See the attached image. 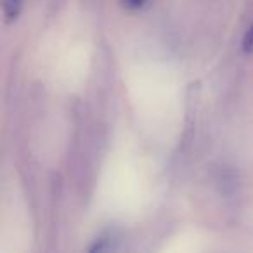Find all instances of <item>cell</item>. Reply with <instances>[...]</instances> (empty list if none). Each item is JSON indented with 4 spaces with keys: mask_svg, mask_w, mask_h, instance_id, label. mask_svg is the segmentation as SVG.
I'll use <instances>...</instances> for the list:
<instances>
[{
    "mask_svg": "<svg viewBox=\"0 0 253 253\" xmlns=\"http://www.w3.org/2000/svg\"><path fill=\"white\" fill-rule=\"evenodd\" d=\"M243 52L245 54L253 52V23L250 25V28L246 30L245 37H243Z\"/></svg>",
    "mask_w": 253,
    "mask_h": 253,
    "instance_id": "obj_3",
    "label": "cell"
},
{
    "mask_svg": "<svg viewBox=\"0 0 253 253\" xmlns=\"http://www.w3.org/2000/svg\"><path fill=\"white\" fill-rule=\"evenodd\" d=\"M0 5H2L4 23L5 25H12L21 16L23 7H25V0H0Z\"/></svg>",
    "mask_w": 253,
    "mask_h": 253,
    "instance_id": "obj_1",
    "label": "cell"
},
{
    "mask_svg": "<svg viewBox=\"0 0 253 253\" xmlns=\"http://www.w3.org/2000/svg\"><path fill=\"white\" fill-rule=\"evenodd\" d=\"M115 234L111 231L104 232L101 234L99 238H95L94 245L88 246V252L90 253H95V252H109V250H116V245H115Z\"/></svg>",
    "mask_w": 253,
    "mask_h": 253,
    "instance_id": "obj_2",
    "label": "cell"
},
{
    "mask_svg": "<svg viewBox=\"0 0 253 253\" xmlns=\"http://www.w3.org/2000/svg\"><path fill=\"white\" fill-rule=\"evenodd\" d=\"M146 2H148V0H122L123 7L130 9V11H137V9H141Z\"/></svg>",
    "mask_w": 253,
    "mask_h": 253,
    "instance_id": "obj_4",
    "label": "cell"
}]
</instances>
